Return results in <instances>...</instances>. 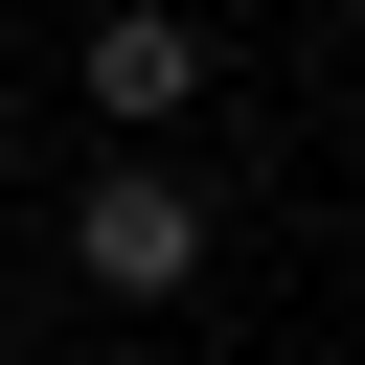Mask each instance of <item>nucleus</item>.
Returning a JSON list of instances; mask_svg holds the SVG:
<instances>
[{"label":"nucleus","instance_id":"nucleus-2","mask_svg":"<svg viewBox=\"0 0 365 365\" xmlns=\"http://www.w3.org/2000/svg\"><path fill=\"white\" fill-rule=\"evenodd\" d=\"M182 91H205V23H182V0H114V23H91V114H114V137H160Z\"/></svg>","mask_w":365,"mask_h":365},{"label":"nucleus","instance_id":"nucleus-1","mask_svg":"<svg viewBox=\"0 0 365 365\" xmlns=\"http://www.w3.org/2000/svg\"><path fill=\"white\" fill-rule=\"evenodd\" d=\"M68 274H91V297H182V274H205V182H182V160H91V182H68Z\"/></svg>","mask_w":365,"mask_h":365}]
</instances>
